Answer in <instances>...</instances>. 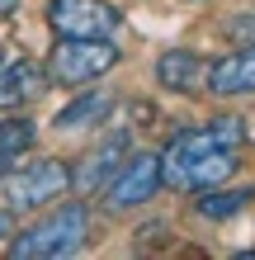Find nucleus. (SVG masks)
<instances>
[{
	"mask_svg": "<svg viewBox=\"0 0 255 260\" xmlns=\"http://www.w3.org/2000/svg\"><path fill=\"white\" fill-rule=\"evenodd\" d=\"M241 142H246V123L236 114H222L208 128L175 133L161 151V185L199 194V189L232 180L236 166H241Z\"/></svg>",
	"mask_w": 255,
	"mask_h": 260,
	"instance_id": "obj_1",
	"label": "nucleus"
},
{
	"mask_svg": "<svg viewBox=\"0 0 255 260\" xmlns=\"http://www.w3.org/2000/svg\"><path fill=\"white\" fill-rule=\"evenodd\" d=\"M85 237H90V208L85 204H62L43 222L24 227L10 241V255L14 260H62V255H76L85 246Z\"/></svg>",
	"mask_w": 255,
	"mask_h": 260,
	"instance_id": "obj_2",
	"label": "nucleus"
},
{
	"mask_svg": "<svg viewBox=\"0 0 255 260\" xmlns=\"http://www.w3.org/2000/svg\"><path fill=\"white\" fill-rule=\"evenodd\" d=\"M118 67V48L109 38H62L48 52V81L52 85H90L104 71Z\"/></svg>",
	"mask_w": 255,
	"mask_h": 260,
	"instance_id": "obj_3",
	"label": "nucleus"
},
{
	"mask_svg": "<svg viewBox=\"0 0 255 260\" xmlns=\"http://www.w3.org/2000/svg\"><path fill=\"white\" fill-rule=\"evenodd\" d=\"M66 189H71V171L62 161H33L5 180V208L33 213V208H48L52 199H62Z\"/></svg>",
	"mask_w": 255,
	"mask_h": 260,
	"instance_id": "obj_4",
	"label": "nucleus"
},
{
	"mask_svg": "<svg viewBox=\"0 0 255 260\" xmlns=\"http://www.w3.org/2000/svg\"><path fill=\"white\" fill-rule=\"evenodd\" d=\"M48 24L57 38H114L123 14L109 0H48Z\"/></svg>",
	"mask_w": 255,
	"mask_h": 260,
	"instance_id": "obj_5",
	"label": "nucleus"
},
{
	"mask_svg": "<svg viewBox=\"0 0 255 260\" xmlns=\"http://www.w3.org/2000/svg\"><path fill=\"white\" fill-rule=\"evenodd\" d=\"M156 189H161V156L137 151V156H128L109 180H104V208H109V213L142 208Z\"/></svg>",
	"mask_w": 255,
	"mask_h": 260,
	"instance_id": "obj_6",
	"label": "nucleus"
},
{
	"mask_svg": "<svg viewBox=\"0 0 255 260\" xmlns=\"http://www.w3.org/2000/svg\"><path fill=\"white\" fill-rule=\"evenodd\" d=\"M203 90L232 100V95H255V43L250 48H236L227 52L222 62H213L203 71Z\"/></svg>",
	"mask_w": 255,
	"mask_h": 260,
	"instance_id": "obj_7",
	"label": "nucleus"
},
{
	"mask_svg": "<svg viewBox=\"0 0 255 260\" xmlns=\"http://www.w3.org/2000/svg\"><path fill=\"white\" fill-rule=\"evenodd\" d=\"M43 85H48V71H43L38 62H28V57L0 62V109H19V104L38 100Z\"/></svg>",
	"mask_w": 255,
	"mask_h": 260,
	"instance_id": "obj_8",
	"label": "nucleus"
},
{
	"mask_svg": "<svg viewBox=\"0 0 255 260\" xmlns=\"http://www.w3.org/2000/svg\"><path fill=\"white\" fill-rule=\"evenodd\" d=\"M123 151H128V133H114V137H104V142L85 156L81 171H71V185L85 189V194H95L104 180H109L118 166H123Z\"/></svg>",
	"mask_w": 255,
	"mask_h": 260,
	"instance_id": "obj_9",
	"label": "nucleus"
},
{
	"mask_svg": "<svg viewBox=\"0 0 255 260\" xmlns=\"http://www.w3.org/2000/svg\"><path fill=\"white\" fill-rule=\"evenodd\" d=\"M203 71H208V62H203L199 52L175 48V52H161V62H156V81L166 85V90L189 95V90H199V85H203Z\"/></svg>",
	"mask_w": 255,
	"mask_h": 260,
	"instance_id": "obj_10",
	"label": "nucleus"
},
{
	"mask_svg": "<svg viewBox=\"0 0 255 260\" xmlns=\"http://www.w3.org/2000/svg\"><path fill=\"white\" fill-rule=\"evenodd\" d=\"M109 109H114V100L104 95V90H90V95H81L76 104H66V109L57 114L52 123L62 128V133H76V128H90V123H95V118H104Z\"/></svg>",
	"mask_w": 255,
	"mask_h": 260,
	"instance_id": "obj_11",
	"label": "nucleus"
},
{
	"mask_svg": "<svg viewBox=\"0 0 255 260\" xmlns=\"http://www.w3.org/2000/svg\"><path fill=\"white\" fill-rule=\"evenodd\" d=\"M28 147H33V123L28 118H0V175H10Z\"/></svg>",
	"mask_w": 255,
	"mask_h": 260,
	"instance_id": "obj_12",
	"label": "nucleus"
},
{
	"mask_svg": "<svg viewBox=\"0 0 255 260\" xmlns=\"http://www.w3.org/2000/svg\"><path fill=\"white\" fill-rule=\"evenodd\" d=\"M250 204V189H199V213L203 218H232Z\"/></svg>",
	"mask_w": 255,
	"mask_h": 260,
	"instance_id": "obj_13",
	"label": "nucleus"
},
{
	"mask_svg": "<svg viewBox=\"0 0 255 260\" xmlns=\"http://www.w3.org/2000/svg\"><path fill=\"white\" fill-rule=\"evenodd\" d=\"M222 34H227L232 43H255V10L250 14H236V19L222 24Z\"/></svg>",
	"mask_w": 255,
	"mask_h": 260,
	"instance_id": "obj_14",
	"label": "nucleus"
},
{
	"mask_svg": "<svg viewBox=\"0 0 255 260\" xmlns=\"http://www.w3.org/2000/svg\"><path fill=\"white\" fill-rule=\"evenodd\" d=\"M14 10H19V0H0V19H10Z\"/></svg>",
	"mask_w": 255,
	"mask_h": 260,
	"instance_id": "obj_15",
	"label": "nucleus"
},
{
	"mask_svg": "<svg viewBox=\"0 0 255 260\" xmlns=\"http://www.w3.org/2000/svg\"><path fill=\"white\" fill-rule=\"evenodd\" d=\"M0 237H5V218H0Z\"/></svg>",
	"mask_w": 255,
	"mask_h": 260,
	"instance_id": "obj_16",
	"label": "nucleus"
},
{
	"mask_svg": "<svg viewBox=\"0 0 255 260\" xmlns=\"http://www.w3.org/2000/svg\"><path fill=\"white\" fill-rule=\"evenodd\" d=\"M0 62H5V52H0Z\"/></svg>",
	"mask_w": 255,
	"mask_h": 260,
	"instance_id": "obj_17",
	"label": "nucleus"
}]
</instances>
